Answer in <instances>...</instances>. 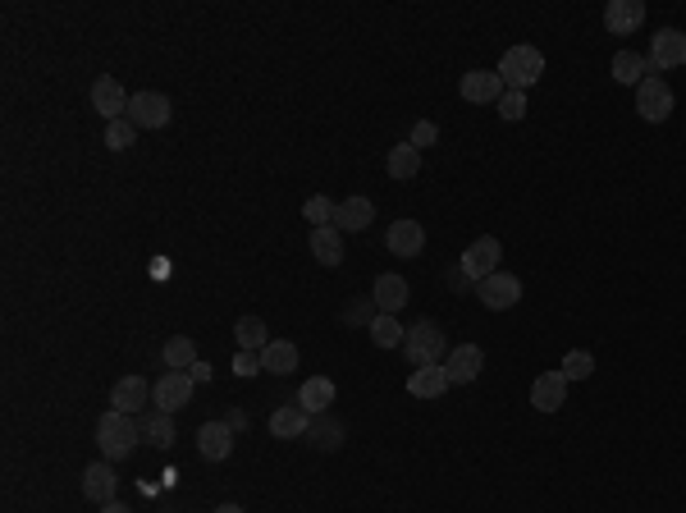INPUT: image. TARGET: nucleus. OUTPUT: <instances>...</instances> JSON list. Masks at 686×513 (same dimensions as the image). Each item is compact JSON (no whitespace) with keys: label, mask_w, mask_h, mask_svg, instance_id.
<instances>
[{"label":"nucleus","mask_w":686,"mask_h":513,"mask_svg":"<svg viewBox=\"0 0 686 513\" xmlns=\"http://www.w3.org/2000/svg\"><path fill=\"white\" fill-rule=\"evenodd\" d=\"M540 74H545V55H540V46H508L504 60H499V78H504L508 92L536 88Z\"/></svg>","instance_id":"nucleus-1"},{"label":"nucleus","mask_w":686,"mask_h":513,"mask_svg":"<svg viewBox=\"0 0 686 513\" xmlns=\"http://www.w3.org/2000/svg\"><path fill=\"white\" fill-rule=\"evenodd\" d=\"M142 440V431H138V417H129V413H101V422H97V445H101V454H106L110 463L115 459H124V454H133V445Z\"/></svg>","instance_id":"nucleus-2"},{"label":"nucleus","mask_w":686,"mask_h":513,"mask_svg":"<svg viewBox=\"0 0 686 513\" xmlns=\"http://www.w3.org/2000/svg\"><path fill=\"white\" fill-rule=\"evenodd\" d=\"M403 353H408L412 367H435L440 358H449V339H444V330L435 321H417L403 335Z\"/></svg>","instance_id":"nucleus-3"},{"label":"nucleus","mask_w":686,"mask_h":513,"mask_svg":"<svg viewBox=\"0 0 686 513\" xmlns=\"http://www.w3.org/2000/svg\"><path fill=\"white\" fill-rule=\"evenodd\" d=\"M636 115H641L645 124H664L668 115H673V88H668L659 74H650L636 88Z\"/></svg>","instance_id":"nucleus-4"},{"label":"nucleus","mask_w":686,"mask_h":513,"mask_svg":"<svg viewBox=\"0 0 686 513\" xmlns=\"http://www.w3.org/2000/svg\"><path fill=\"white\" fill-rule=\"evenodd\" d=\"M499 257H504V243L494 239V234H481V239H476L472 248L462 252V275H467L472 284L490 280V275L499 271Z\"/></svg>","instance_id":"nucleus-5"},{"label":"nucleus","mask_w":686,"mask_h":513,"mask_svg":"<svg viewBox=\"0 0 686 513\" xmlns=\"http://www.w3.org/2000/svg\"><path fill=\"white\" fill-rule=\"evenodd\" d=\"M170 97L165 92H133L129 101V115L124 120L133 124V129H165L170 124Z\"/></svg>","instance_id":"nucleus-6"},{"label":"nucleus","mask_w":686,"mask_h":513,"mask_svg":"<svg viewBox=\"0 0 686 513\" xmlns=\"http://www.w3.org/2000/svg\"><path fill=\"white\" fill-rule=\"evenodd\" d=\"M193 376L188 372H165L161 381L151 385V404L161 408V413H179V408L193 404Z\"/></svg>","instance_id":"nucleus-7"},{"label":"nucleus","mask_w":686,"mask_h":513,"mask_svg":"<svg viewBox=\"0 0 686 513\" xmlns=\"http://www.w3.org/2000/svg\"><path fill=\"white\" fill-rule=\"evenodd\" d=\"M476 294H481V303L490 307V312H508V307L522 303V280L508 271H494L490 280L476 284Z\"/></svg>","instance_id":"nucleus-8"},{"label":"nucleus","mask_w":686,"mask_h":513,"mask_svg":"<svg viewBox=\"0 0 686 513\" xmlns=\"http://www.w3.org/2000/svg\"><path fill=\"white\" fill-rule=\"evenodd\" d=\"M444 372H449V385H472L476 376L485 372V349L481 344H458V349H449Z\"/></svg>","instance_id":"nucleus-9"},{"label":"nucleus","mask_w":686,"mask_h":513,"mask_svg":"<svg viewBox=\"0 0 686 513\" xmlns=\"http://www.w3.org/2000/svg\"><path fill=\"white\" fill-rule=\"evenodd\" d=\"M462 97L467 101H476V106H499V97H504V78H499V69H467V74H462Z\"/></svg>","instance_id":"nucleus-10"},{"label":"nucleus","mask_w":686,"mask_h":513,"mask_svg":"<svg viewBox=\"0 0 686 513\" xmlns=\"http://www.w3.org/2000/svg\"><path fill=\"white\" fill-rule=\"evenodd\" d=\"M645 60H650V69H682L686 65V33H677V28H659Z\"/></svg>","instance_id":"nucleus-11"},{"label":"nucleus","mask_w":686,"mask_h":513,"mask_svg":"<svg viewBox=\"0 0 686 513\" xmlns=\"http://www.w3.org/2000/svg\"><path fill=\"white\" fill-rule=\"evenodd\" d=\"M129 92H124V83H119V78H97V83H92V106L101 110V120H124V115H129Z\"/></svg>","instance_id":"nucleus-12"},{"label":"nucleus","mask_w":686,"mask_h":513,"mask_svg":"<svg viewBox=\"0 0 686 513\" xmlns=\"http://www.w3.org/2000/svg\"><path fill=\"white\" fill-rule=\"evenodd\" d=\"M563 404H568V376L540 372L536 385H531V408H536V413H558Z\"/></svg>","instance_id":"nucleus-13"},{"label":"nucleus","mask_w":686,"mask_h":513,"mask_svg":"<svg viewBox=\"0 0 686 513\" xmlns=\"http://www.w3.org/2000/svg\"><path fill=\"white\" fill-rule=\"evenodd\" d=\"M371 220H376V202H371V197H343L339 211H334V230L362 234V230H371Z\"/></svg>","instance_id":"nucleus-14"},{"label":"nucleus","mask_w":686,"mask_h":513,"mask_svg":"<svg viewBox=\"0 0 686 513\" xmlns=\"http://www.w3.org/2000/svg\"><path fill=\"white\" fill-rule=\"evenodd\" d=\"M197 449H202L206 463H225L234 454V426L229 422H206L197 431Z\"/></svg>","instance_id":"nucleus-15"},{"label":"nucleus","mask_w":686,"mask_h":513,"mask_svg":"<svg viewBox=\"0 0 686 513\" xmlns=\"http://www.w3.org/2000/svg\"><path fill=\"white\" fill-rule=\"evenodd\" d=\"M641 23H645V5H641V0H609V5H604V28H609L613 37L636 33Z\"/></svg>","instance_id":"nucleus-16"},{"label":"nucleus","mask_w":686,"mask_h":513,"mask_svg":"<svg viewBox=\"0 0 686 513\" xmlns=\"http://www.w3.org/2000/svg\"><path fill=\"white\" fill-rule=\"evenodd\" d=\"M151 385L142 376H119L115 390H110V408L115 413H129V417H142V404H147Z\"/></svg>","instance_id":"nucleus-17"},{"label":"nucleus","mask_w":686,"mask_h":513,"mask_svg":"<svg viewBox=\"0 0 686 513\" xmlns=\"http://www.w3.org/2000/svg\"><path fill=\"white\" fill-rule=\"evenodd\" d=\"M408 280L403 275H380L376 289H371V303H376V312H385V317H398L403 307H408Z\"/></svg>","instance_id":"nucleus-18"},{"label":"nucleus","mask_w":686,"mask_h":513,"mask_svg":"<svg viewBox=\"0 0 686 513\" xmlns=\"http://www.w3.org/2000/svg\"><path fill=\"white\" fill-rule=\"evenodd\" d=\"M389 252L394 257H421V248H426V230H421V220H394L385 234Z\"/></svg>","instance_id":"nucleus-19"},{"label":"nucleus","mask_w":686,"mask_h":513,"mask_svg":"<svg viewBox=\"0 0 686 513\" xmlns=\"http://www.w3.org/2000/svg\"><path fill=\"white\" fill-rule=\"evenodd\" d=\"M307 426H311V413L302 404H284L270 413V436L275 440H302L307 436Z\"/></svg>","instance_id":"nucleus-20"},{"label":"nucleus","mask_w":686,"mask_h":513,"mask_svg":"<svg viewBox=\"0 0 686 513\" xmlns=\"http://www.w3.org/2000/svg\"><path fill=\"white\" fill-rule=\"evenodd\" d=\"M115 486H119V477L110 463H92V468L83 472V495L92 504H110L115 500Z\"/></svg>","instance_id":"nucleus-21"},{"label":"nucleus","mask_w":686,"mask_h":513,"mask_svg":"<svg viewBox=\"0 0 686 513\" xmlns=\"http://www.w3.org/2000/svg\"><path fill=\"white\" fill-rule=\"evenodd\" d=\"M138 431L151 449H170L174 445V413H161V408H151V413L138 417Z\"/></svg>","instance_id":"nucleus-22"},{"label":"nucleus","mask_w":686,"mask_h":513,"mask_svg":"<svg viewBox=\"0 0 686 513\" xmlns=\"http://www.w3.org/2000/svg\"><path fill=\"white\" fill-rule=\"evenodd\" d=\"M298 404L307 408L311 417L330 413V404H334V381H330V376H311V381H302V390H298Z\"/></svg>","instance_id":"nucleus-23"},{"label":"nucleus","mask_w":686,"mask_h":513,"mask_svg":"<svg viewBox=\"0 0 686 513\" xmlns=\"http://www.w3.org/2000/svg\"><path fill=\"white\" fill-rule=\"evenodd\" d=\"M444 390H449V372H444L440 362H435V367H417V372H412V381H408L412 399H440Z\"/></svg>","instance_id":"nucleus-24"},{"label":"nucleus","mask_w":686,"mask_h":513,"mask_svg":"<svg viewBox=\"0 0 686 513\" xmlns=\"http://www.w3.org/2000/svg\"><path fill=\"white\" fill-rule=\"evenodd\" d=\"M293 367H298V344H289V339H270L266 349H261V372L289 376Z\"/></svg>","instance_id":"nucleus-25"},{"label":"nucleus","mask_w":686,"mask_h":513,"mask_svg":"<svg viewBox=\"0 0 686 513\" xmlns=\"http://www.w3.org/2000/svg\"><path fill=\"white\" fill-rule=\"evenodd\" d=\"M650 78V60L636 51H618L613 55V83H627V88H641Z\"/></svg>","instance_id":"nucleus-26"},{"label":"nucleus","mask_w":686,"mask_h":513,"mask_svg":"<svg viewBox=\"0 0 686 513\" xmlns=\"http://www.w3.org/2000/svg\"><path fill=\"white\" fill-rule=\"evenodd\" d=\"M311 257L321 266H339L343 262V234L334 230V225H325V230H311Z\"/></svg>","instance_id":"nucleus-27"},{"label":"nucleus","mask_w":686,"mask_h":513,"mask_svg":"<svg viewBox=\"0 0 686 513\" xmlns=\"http://www.w3.org/2000/svg\"><path fill=\"white\" fill-rule=\"evenodd\" d=\"M307 445H316V449H339L343 445V422H334L330 413H321V417H311V426H307Z\"/></svg>","instance_id":"nucleus-28"},{"label":"nucleus","mask_w":686,"mask_h":513,"mask_svg":"<svg viewBox=\"0 0 686 513\" xmlns=\"http://www.w3.org/2000/svg\"><path fill=\"white\" fill-rule=\"evenodd\" d=\"M165 367L170 372H193L197 367V344L188 335H174L170 344H165Z\"/></svg>","instance_id":"nucleus-29"},{"label":"nucleus","mask_w":686,"mask_h":513,"mask_svg":"<svg viewBox=\"0 0 686 513\" xmlns=\"http://www.w3.org/2000/svg\"><path fill=\"white\" fill-rule=\"evenodd\" d=\"M389 175L394 179H417L421 175V152L412 142H398L394 152H389Z\"/></svg>","instance_id":"nucleus-30"},{"label":"nucleus","mask_w":686,"mask_h":513,"mask_svg":"<svg viewBox=\"0 0 686 513\" xmlns=\"http://www.w3.org/2000/svg\"><path fill=\"white\" fill-rule=\"evenodd\" d=\"M234 335H238V349H243V353H261V349L270 344L266 321H261V317H243V321L234 326Z\"/></svg>","instance_id":"nucleus-31"},{"label":"nucleus","mask_w":686,"mask_h":513,"mask_svg":"<svg viewBox=\"0 0 686 513\" xmlns=\"http://www.w3.org/2000/svg\"><path fill=\"white\" fill-rule=\"evenodd\" d=\"M403 335H408V330L398 326V317H385V312H380V317H371V339H376V349H398V344H403Z\"/></svg>","instance_id":"nucleus-32"},{"label":"nucleus","mask_w":686,"mask_h":513,"mask_svg":"<svg viewBox=\"0 0 686 513\" xmlns=\"http://www.w3.org/2000/svg\"><path fill=\"white\" fill-rule=\"evenodd\" d=\"M334 211H339V202H330L325 193H316V197H307L302 216L311 220V230H325V225H334Z\"/></svg>","instance_id":"nucleus-33"},{"label":"nucleus","mask_w":686,"mask_h":513,"mask_svg":"<svg viewBox=\"0 0 686 513\" xmlns=\"http://www.w3.org/2000/svg\"><path fill=\"white\" fill-rule=\"evenodd\" d=\"M558 372L568 376V381H586L590 372H595V353H586V349H572L568 358H563V367Z\"/></svg>","instance_id":"nucleus-34"},{"label":"nucleus","mask_w":686,"mask_h":513,"mask_svg":"<svg viewBox=\"0 0 686 513\" xmlns=\"http://www.w3.org/2000/svg\"><path fill=\"white\" fill-rule=\"evenodd\" d=\"M133 138H138V129H133L129 120H110L106 124V147H110V152H124V147H133Z\"/></svg>","instance_id":"nucleus-35"},{"label":"nucleus","mask_w":686,"mask_h":513,"mask_svg":"<svg viewBox=\"0 0 686 513\" xmlns=\"http://www.w3.org/2000/svg\"><path fill=\"white\" fill-rule=\"evenodd\" d=\"M499 115H504L508 124H517L526 115V92H504V97H499Z\"/></svg>","instance_id":"nucleus-36"},{"label":"nucleus","mask_w":686,"mask_h":513,"mask_svg":"<svg viewBox=\"0 0 686 513\" xmlns=\"http://www.w3.org/2000/svg\"><path fill=\"white\" fill-rule=\"evenodd\" d=\"M435 138H440V129H435V120H417V124H412V147H417V152H421V147H435Z\"/></svg>","instance_id":"nucleus-37"},{"label":"nucleus","mask_w":686,"mask_h":513,"mask_svg":"<svg viewBox=\"0 0 686 513\" xmlns=\"http://www.w3.org/2000/svg\"><path fill=\"white\" fill-rule=\"evenodd\" d=\"M234 372H238V376H257V372H261V353H243V349H238Z\"/></svg>","instance_id":"nucleus-38"},{"label":"nucleus","mask_w":686,"mask_h":513,"mask_svg":"<svg viewBox=\"0 0 686 513\" xmlns=\"http://www.w3.org/2000/svg\"><path fill=\"white\" fill-rule=\"evenodd\" d=\"M343 317H348V321H366V317H371V307H348Z\"/></svg>","instance_id":"nucleus-39"},{"label":"nucleus","mask_w":686,"mask_h":513,"mask_svg":"<svg viewBox=\"0 0 686 513\" xmlns=\"http://www.w3.org/2000/svg\"><path fill=\"white\" fill-rule=\"evenodd\" d=\"M188 376H193V381H211V367H206V362H197V367H193Z\"/></svg>","instance_id":"nucleus-40"},{"label":"nucleus","mask_w":686,"mask_h":513,"mask_svg":"<svg viewBox=\"0 0 686 513\" xmlns=\"http://www.w3.org/2000/svg\"><path fill=\"white\" fill-rule=\"evenodd\" d=\"M101 513H133L129 504H119V500H110V504H101Z\"/></svg>","instance_id":"nucleus-41"},{"label":"nucleus","mask_w":686,"mask_h":513,"mask_svg":"<svg viewBox=\"0 0 686 513\" xmlns=\"http://www.w3.org/2000/svg\"><path fill=\"white\" fill-rule=\"evenodd\" d=\"M215 513H243V509H238V504H220V509H215Z\"/></svg>","instance_id":"nucleus-42"}]
</instances>
